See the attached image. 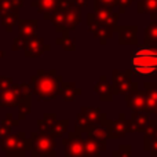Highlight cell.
Here are the masks:
<instances>
[{
	"mask_svg": "<svg viewBox=\"0 0 157 157\" xmlns=\"http://www.w3.org/2000/svg\"><path fill=\"white\" fill-rule=\"evenodd\" d=\"M134 43H136L135 29L134 28L125 29L124 32L120 33V44H134Z\"/></svg>",
	"mask_w": 157,
	"mask_h": 157,
	"instance_id": "obj_24",
	"label": "cell"
},
{
	"mask_svg": "<svg viewBox=\"0 0 157 157\" xmlns=\"http://www.w3.org/2000/svg\"><path fill=\"white\" fill-rule=\"evenodd\" d=\"M84 145H86V150L91 157H98L102 150H105V144L98 141L91 132L88 134L86 139H84Z\"/></svg>",
	"mask_w": 157,
	"mask_h": 157,
	"instance_id": "obj_12",
	"label": "cell"
},
{
	"mask_svg": "<svg viewBox=\"0 0 157 157\" xmlns=\"http://www.w3.org/2000/svg\"><path fill=\"white\" fill-rule=\"evenodd\" d=\"M131 68L136 76H157V47L145 46L134 51Z\"/></svg>",
	"mask_w": 157,
	"mask_h": 157,
	"instance_id": "obj_2",
	"label": "cell"
},
{
	"mask_svg": "<svg viewBox=\"0 0 157 157\" xmlns=\"http://www.w3.org/2000/svg\"><path fill=\"white\" fill-rule=\"evenodd\" d=\"M0 147L4 150L7 157H25L30 149V141L25 132H18L14 135H7L0 141Z\"/></svg>",
	"mask_w": 157,
	"mask_h": 157,
	"instance_id": "obj_3",
	"label": "cell"
},
{
	"mask_svg": "<svg viewBox=\"0 0 157 157\" xmlns=\"http://www.w3.org/2000/svg\"><path fill=\"white\" fill-rule=\"evenodd\" d=\"M18 22V10H11L2 14V24L7 32H11L14 25Z\"/></svg>",
	"mask_w": 157,
	"mask_h": 157,
	"instance_id": "obj_19",
	"label": "cell"
},
{
	"mask_svg": "<svg viewBox=\"0 0 157 157\" xmlns=\"http://www.w3.org/2000/svg\"><path fill=\"white\" fill-rule=\"evenodd\" d=\"M36 28H37V21H19L18 29H19V37L28 40L32 36H35Z\"/></svg>",
	"mask_w": 157,
	"mask_h": 157,
	"instance_id": "obj_16",
	"label": "cell"
},
{
	"mask_svg": "<svg viewBox=\"0 0 157 157\" xmlns=\"http://www.w3.org/2000/svg\"><path fill=\"white\" fill-rule=\"evenodd\" d=\"M68 124H69L68 120H55L54 125H52V130H51V135L52 136L63 135L68 131Z\"/></svg>",
	"mask_w": 157,
	"mask_h": 157,
	"instance_id": "obj_23",
	"label": "cell"
},
{
	"mask_svg": "<svg viewBox=\"0 0 157 157\" xmlns=\"http://www.w3.org/2000/svg\"><path fill=\"white\" fill-rule=\"evenodd\" d=\"M55 120H57L55 114H51V113L44 114L43 119L39 120V130H40V132L50 134L51 135V130H52V125H54Z\"/></svg>",
	"mask_w": 157,
	"mask_h": 157,
	"instance_id": "obj_20",
	"label": "cell"
},
{
	"mask_svg": "<svg viewBox=\"0 0 157 157\" xmlns=\"http://www.w3.org/2000/svg\"><path fill=\"white\" fill-rule=\"evenodd\" d=\"M146 43H157V24H153L149 29L146 30Z\"/></svg>",
	"mask_w": 157,
	"mask_h": 157,
	"instance_id": "obj_25",
	"label": "cell"
},
{
	"mask_svg": "<svg viewBox=\"0 0 157 157\" xmlns=\"http://www.w3.org/2000/svg\"><path fill=\"white\" fill-rule=\"evenodd\" d=\"M0 149H2V147H0Z\"/></svg>",
	"mask_w": 157,
	"mask_h": 157,
	"instance_id": "obj_31",
	"label": "cell"
},
{
	"mask_svg": "<svg viewBox=\"0 0 157 157\" xmlns=\"http://www.w3.org/2000/svg\"><path fill=\"white\" fill-rule=\"evenodd\" d=\"M30 141V155L32 157H46L55 156V139L50 134L33 132L29 138Z\"/></svg>",
	"mask_w": 157,
	"mask_h": 157,
	"instance_id": "obj_4",
	"label": "cell"
},
{
	"mask_svg": "<svg viewBox=\"0 0 157 157\" xmlns=\"http://www.w3.org/2000/svg\"><path fill=\"white\" fill-rule=\"evenodd\" d=\"M145 88L146 92V101H145V109L146 113H153L157 106V83H146Z\"/></svg>",
	"mask_w": 157,
	"mask_h": 157,
	"instance_id": "obj_11",
	"label": "cell"
},
{
	"mask_svg": "<svg viewBox=\"0 0 157 157\" xmlns=\"http://www.w3.org/2000/svg\"><path fill=\"white\" fill-rule=\"evenodd\" d=\"M50 50V46L48 44L44 43L43 39L40 37H35L32 36L30 39H28L25 41V46H24V51H25V55L28 58H36V57H40L44 51Z\"/></svg>",
	"mask_w": 157,
	"mask_h": 157,
	"instance_id": "obj_9",
	"label": "cell"
},
{
	"mask_svg": "<svg viewBox=\"0 0 157 157\" xmlns=\"http://www.w3.org/2000/svg\"><path fill=\"white\" fill-rule=\"evenodd\" d=\"M153 113H155L156 116H157V106H156V109H155V112H153Z\"/></svg>",
	"mask_w": 157,
	"mask_h": 157,
	"instance_id": "obj_30",
	"label": "cell"
},
{
	"mask_svg": "<svg viewBox=\"0 0 157 157\" xmlns=\"http://www.w3.org/2000/svg\"><path fill=\"white\" fill-rule=\"evenodd\" d=\"M3 57H4V52H3V50L2 48H0V59H2V58Z\"/></svg>",
	"mask_w": 157,
	"mask_h": 157,
	"instance_id": "obj_29",
	"label": "cell"
},
{
	"mask_svg": "<svg viewBox=\"0 0 157 157\" xmlns=\"http://www.w3.org/2000/svg\"><path fill=\"white\" fill-rule=\"evenodd\" d=\"M24 0H0V14L11 10H18L22 6Z\"/></svg>",
	"mask_w": 157,
	"mask_h": 157,
	"instance_id": "obj_21",
	"label": "cell"
},
{
	"mask_svg": "<svg viewBox=\"0 0 157 157\" xmlns=\"http://www.w3.org/2000/svg\"><path fill=\"white\" fill-rule=\"evenodd\" d=\"M94 90L102 101H112V98H113V90H112V86L108 83L105 76L99 78V81L95 84Z\"/></svg>",
	"mask_w": 157,
	"mask_h": 157,
	"instance_id": "obj_14",
	"label": "cell"
},
{
	"mask_svg": "<svg viewBox=\"0 0 157 157\" xmlns=\"http://www.w3.org/2000/svg\"><path fill=\"white\" fill-rule=\"evenodd\" d=\"M113 157H131V146L121 145L117 152H113Z\"/></svg>",
	"mask_w": 157,
	"mask_h": 157,
	"instance_id": "obj_26",
	"label": "cell"
},
{
	"mask_svg": "<svg viewBox=\"0 0 157 157\" xmlns=\"http://www.w3.org/2000/svg\"><path fill=\"white\" fill-rule=\"evenodd\" d=\"M130 131V121L124 119V114H120V117L114 123H112V125L108 128L109 136L112 138H120V136L125 135V132Z\"/></svg>",
	"mask_w": 157,
	"mask_h": 157,
	"instance_id": "obj_10",
	"label": "cell"
},
{
	"mask_svg": "<svg viewBox=\"0 0 157 157\" xmlns=\"http://www.w3.org/2000/svg\"><path fill=\"white\" fill-rule=\"evenodd\" d=\"M10 86H13V78L8 76H0V90L8 88Z\"/></svg>",
	"mask_w": 157,
	"mask_h": 157,
	"instance_id": "obj_28",
	"label": "cell"
},
{
	"mask_svg": "<svg viewBox=\"0 0 157 157\" xmlns=\"http://www.w3.org/2000/svg\"><path fill=\"white\" fill-rule=\"evenodd\" d=\"M136 84L131 80V75L128 72L114 71L113 72V92L121 95H128L136 91Z\"/></svg>",
	"mask_w": 157,
	"mask_h": 157,
	"instance_id": "obj_7",
	"label": "cell"
},
{
	"mask_svg": "<svg viewBox=\"0 0 157 157\" xmlns=\"http://www.w3.org/2000/svg\"><path fill=\"white\" fill-rule=\"evenodd\" d=\"M149 124V117L144 113H138L135 112L132 116V119L130 120V131H136V132H141L145 131Z\"/></svg>",
	"mask_w": 157,
	"mask_h": 157,
	"instance_id": "obj_15",
	"label": "cell"
},
{
	"mask_svg": "<svg viewBox=\"0 0 157 157\" xmlns=\"http://www.w3.org/2000/svg\"><path fill=\"white\" fill-rule=\"evenodd\" d=\"M19 106V112H18V120H24L28 114L30 113V97H26V98H21L18 103Z\"/></svg>",
	"mask_w": 157,
	"mask_h": 157,
	"instance_id": "obj_22",
	"label": "cell"
},
{
	"mask_svg": "<svg viewBox=\"0 0 157 157\" xmlns=\"http://www.w3.org/2000/svg\"><path fill=\"white\" fill-rule=\"evenodd\" d=\"M61 83L62 77L58 76L55 71H39V73L32 77L30 88L33 94L37 95L39 99L50 101L58 97Z\"/></svg>",
	"mask_w": 157,
	"mask_h": 157,
	"instance_id": "obj_1",
	"label": "cell"
},
{
	"mask_svg": "<svg viewBox=\"0 0 157 157\" xmlns=\"http://www.w3.org/2000/svg\"><path fill=\"white\" fill-rule=\"evenodd\" d=\"M106 120L105 114L101 113L99 109L97 108H83L80 112V114L77 116L76 121V130L77 132H83V131H90L92 128H95L97 125L103 124V121Z\"/></svg>",
	"mask_w": 157,
	"mask_h": 157,
	"instance_id": "obj_5",
	"label": "cell"
},
{
	"mask_svg": "<svg viewBox=\"0 0 157 157\" xmlns=\"http://www.w3.org/2000/svg\"><path fill=\"white\" fill-rule=\"evenodd\" d=\"M18 123H19V120L14 119L13 114H7L6 119L0 123V141H2L3 138H6L7 135H10L11 128L18 125Z\"/></svg>",
	"mask_w": 157,
	"mask_h": 157,
	"instance_id": "obj_18",
	"label": "cell"
},
{
	"mask_svg": "<svg viewBox=\"0 0 157 157\" xmlns=\"http://www.w3.org/2000/svg\"><path fill=\"white\" fill-rule=\"evenodd\" d=\"M58 44H61V46L63 47L65 50H68V51H72V50H75V44L71 41V39L68 37V36H63V40H58L57 41Z\"/></svg>",
	"mask_w": 157,
	"mask_h": 157,
	"instance_id": "obj_27",
	"label": "cell"
},
{
	"mask_svg": "<svg viewBox=\"0 0 157 157\" xmlns=\"http://www.w3.org/2000/svg\"><path fill=\"white\" fill-rule=\"evenodd\" d=\"M59 94L65 101H73L80 94V90L76 87L75 83H61Z\"/></svg>",
	"mask_w": 157,
	"mask_h": 157,
	"instance_id": "obj_17",
	"label": "cell"
},
{
	"mask_svg": "<svg viewBox=\"0 0 157 157\" xmlns=\"http://www.w3.org/2000/svg\"><path fill=\"white\" fill-rule=\"evenodd\" d=\"M21 101V87L13 84L8 88L0 90V106L2 108H14L18 106Z\"/></svg>",
	"mask_w": 157,
	"mask_h": 157,
	"instance_id": "obj_8",
	"label": "cell"
},
{
	"mask_svg": "<svg viewBox=\"0 0 157 157\" xmlns=\"http://www.w3.org/2000/svg\"><path fill=\"white\" fill-rule=\"evenodd\" d=\"M63 147H65V156L68 157H91L87 153L86 145L78 132L69 134L68 138L63 139Z\"/></svg>",
	"mask_w": 157,
	"mask_h": 157,
	"instance_id": "obj_6",
	"label": "cell"
},
{
	"mask_svg": "<svg viewBox=\"0 0 157 157\" xmlns=\"http://www.w3.org/2000/svg\"><path fill=\"white\" fill-rule=\"evenodd\" d=\"M145 101H146V92H131L127 95L128 108L134 112H141L145 109Z\"/></svg>",
	"mask_w": 157,
	"mask_h": 157,
	"instance_id": "obj_13",
	"label": "cell"
}]
</instances>
